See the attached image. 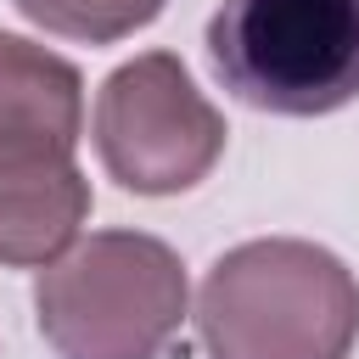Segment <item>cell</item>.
<instances>
[{"label": "cell", "mask_w": 359, "mask_h": 359, "mask_svg": "<svg viewBox=\"0 0 359 359\" xmlns=\"http://www.w3.org/2000/svg\"><path fill=\"white\" fill-rule=\"evenodd\" d=\"M191 320L208 359H353L359 275L320 241L258 236L208 264Z\"/></svg>", "instance_id": "1"}, {"label": "cell", "mask_w": 359, "mask_h": 359, "mask_svg": "<svg viewBox=\"0 0 359 359\" xmlns=\"http://www.w3.org/2000/svg\"><path fill=\"white\" fill-rule=\"evenodd\" d=\"M185 320V264L146 230H90L34 275V325L56 359H168Z\"/></svg>", "instance_id": "2"}, {"label": "cell", "mask_w": 359, "mask_h": 359, "mask_svg": "<svg viewBox=\"0 0 359 359\" xmlns=\"http://www.w3.org/2000/svg\"><path fill=\"white\" fill-rule=\"evenodd\" d=\"M208 67L252 112H342L359 101V0H219Z\"/></svg>", "instance_id": "3"}, {"label": "cell", "mask_w": 359, "mask_h": 359, "mask_svg": "<svg viewBox=\"0 0 359 359\" xmlns=\"http://www.w3.org/2000/svg\"><path fill=\"white\" fill-rule=\"evenodd\" d=\"M224 112L196 90L191 67L174 50H140L95 90V157L107 180L135 196L196 191L224 157Z\"/></svg>", "instance_id": "4"}, {"label": "cell", "mask_w": 359, "mask_h": 359, "mask_svg": "<svg viewBox=\"0 0 359 359\" xmlns=\"http://www.w3.org/2000/svg\"><path fill=\"white\" fill-rule=\"evenodd\" d=\"M84 73L28 34L0 28V168L79 163Z\"/></svg>", "instance_id": "5"}, {"label": "cell", "mask_w": 359, "mask_h": 359, "mask_svg": "<svg viewBox=\"0 0 359 359\" xmlns=\"http://www.w3.org/2000/svg\"><path fill=\"white\" fill-rule=\"evenodd\" d=\"M95 196L79 163L62 168H0V264L6 269H45L62 258Z\"/></svg>", "instance_id": "6"}, {"label": "cell", "mask_w": 359, "mask_h": 359, "mask_svg": "<svg viewBox=\"0 0 359 359\" xmlns=\"http://www.w3.org/2000/svg\"><path fill=\"white\" fill-rule=\"evenodd\" d=\"M34 28L79 45H118L163 17L168 0H11Z\"/></svg>", "instance_id": "7"}]
</instances>
